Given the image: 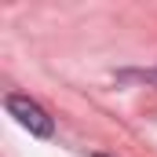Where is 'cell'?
<instances>
[{
    "label": "cell",
    "instance_id": "obj_1",
    "mask_svg": "<svg viewBox=\"0 0 157 157\" xmlns=\"http://www.w3.org/2000/svg\"><path fill=\"white\" fill-rule=\"evenodd\" d=\"M4 106H7V113L18 121L22 128H29V132L40 135V139H48V135L55 132V124H51V117H48V110H44L40 102H33L29 95H7Z\"/></svg>",
    "mask_w": 157,
    "mask_h": 157
},
{
    "label": "cell",
    "instance_id": "obj_2",
    "mask_svg": "<svg viewBox=\"0 0 157 157\" xmlns=\"http://www.w3.org/2000/svg\"><path fill=\"white\" fill-rule=\"evenodd\" d=\"M146 77H150V80H157V70H154V73H146Z\"/></svg>",
    "mask_w": 157,
    "mask_h": 157
},
{
    "label": "cell",
    "instance_id": "obj_3",
    "mask_svg": "<svg viewBox=\"0 0 157 157\" xmlns=\"http://www.w3.org/2000/svg\"><path fill=\"white\" fill-rule=\"evenodd\" d=\"M95 157H106V154H95Z\"/></svg>",
    "mask_w": 157,
    "mask_h": 157
}]
</instances>
